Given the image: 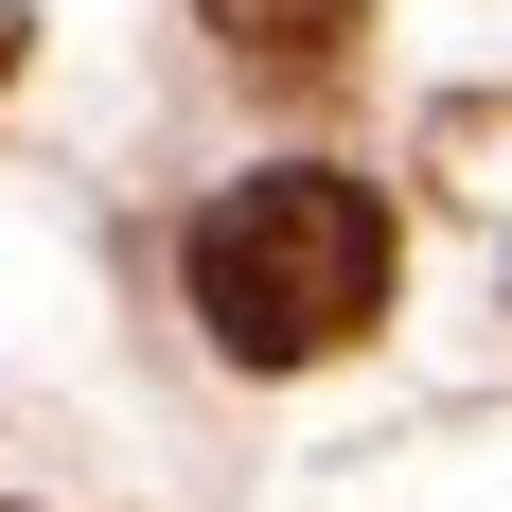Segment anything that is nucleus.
<instances>
[{
    "label": "nucleus",
    "mask_w": 512,
    "mask_h": 512,
    "mask_svg": "<svg viewBox=\"0 0 512 512\" xmlns=\"http://www.w3.org/2000/svg\"><path fill=\"white\" fill-rule=\"evenodd\" d=\"M371 301H389V195L336 177V159H265V177H230V195L195 212L212 354L301 371V354H336V336H371Z\"/></svg>",
    "instance_id": "f257e3e1"
},
{
    "label": "nucleus",
    "mask_w": 512,
    "mask_h": 512,
    "mask_svg": "<svg viewBox=\"0 0 512 512\" xmlns=\"http://www.w3.org/2000/svg\"><path fill=\"white\" fill-rule=\"evenodd\" d=\"M195 18L248 53V71H336V53H354V0H195Z\"/></svg>",
    "instance_id": "f03ea898"
},
{
    "label": "nucleus",
    "mask_w": 512,
    "mask_h": 512,
    "mask_svg": "<svg viewBox=\"0 0 512 512\" xmlns=\"http://www.w3.org/2000/svg\"><path fill=\"white\" fill-rule=\"evenodd\" d=\"M0 71H18V18H0Z\"/></svg>",
    "instance_id": "7ed1b4c3"
}]
</instances>
